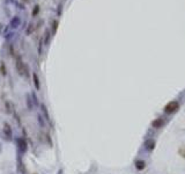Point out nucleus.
Returning a JSON list of instances; mask_svg holds the SVG:
<instances>
[{
  "label": "nucleus",
  "mask_w": 185,
  "mask_h": 174,
  "mask_svg": "<svg viewBox=\"0 0 185 174\" xmlns=\"http://www.w3.org/2000/svg\"><path fill=\"white\" fill-rule=\"evenodd\" d=\"M178 108H179V103H178L176 100H173V101H170V102H168V103L164 106V108H163V112H164L165 114L170 115V114H173V113H176V112L178 110Z\"/></svg>",
  "instance_id": "obj_1"
},
{
  "label": "nucleus",
  "mask_w": 185,
  "mask_h": 174,
  "mask_svg": "<svg viewBox=\"0 0 185 174\" xmlns=\"http://www.w3.org/2000/svg\"><path fill=\"white\" fill-rule=\"evenodd\" d=\"M15 69H16V71H18V73H19L20 75H24V73H26V65H24L21 56H16V59H15Z\"/></svg>",
  "instance_id": "obj_2"
},
{
  "label": "nucleus",
  "mask_w": 185,
  "mask_h": 174,
  "mask_svg": "<svg viewBox=\"0 0 185 174\" xmlns=\"http://www.w3.org/2000/svg\"><path fill=\"white\" fill-rule=\"evenodd\" d=\"M164 123H165V121H164L162 117H157V119H155V120L152 122V127H153L154 129H160V128H162V127L164 125Z\"/></svg>",
  "instance_id": "obj_3"
},
{
  "label": "nucleus",
  "mask_w": 185,
  "mask_h": 174,
  "mask_svg": "<svg viewBox=\"0 0 185 174\" xmlns=\"http://www.w3.org/2000/svg\"><path fill=\"white\" fill-rule=\"evenodd\" d=\"M33 80H34V85L36 87V90L39 91L41 90V81H39V78H38V74L36 72H33Z\"/></svg>",
  "instance_id": "obj_4"
},
{
  "label": "nucleus",
  "mask_w": 185,
  "mask_h": 174,
  "mask_svg": "<svg viewBox=\"0 0 185 174\" xmlns=\"http://www.w3.org/2000/svg\"><path fill=\"white\" fill-rule=\"evenodd\" d=\"M4 131H5L6 137H7L8 139H12V129H11V127H10L8 123H5V124H4Z\"/></svg>",
  "instance_id": "obj_5"
},
{
  "label": "nucleus",
  "mask_w": 185,
  "mask_h": 174,
  "mask_svg": "<svg viewBox=\"0 0 185 174\" xmlns=\"http://www.w3.org/2000/svg\"><path fill=\"white\" fill-rule=\"evenodd\" d=\"M145 145H146V149H147V150L153 151V150L155 149V146H156V143H155L154 139H148V140L145 143Z\"/></svg>",
  "instance_id": "obj_6"
},
{
  "label": "nucleus",
  "mask_w": 185,
  "mask_h": 174,
  "mask_svg": "<svg viewBox=\"0 0 185 174\" xmlns=\"http://www.w3.org/2000/svg\"><path fill=\"white\" fill-rule=\"evenodd\" d=\"M20 23H21V19H20L19 16H15V18H13L12 21H11V27H12V28H18V27L20 26Z\"/></svg>",
  "instance_id": "obj_7"
},
{
  "label": "nucleus",
  "mask_w": 185,
  "mask_h": 174,
  "mask_svg": "<svg viewBox=\"0 0 185 174\" xmlns=\"http://www.w3.org/2000/svg\"><path fill=\"white\" fill-rule=\"evenodd\" d=\"M18 145H19V147H20L23 152L27 150V143H26V140H24L23 138H19V139H18Z\"/></svg>",
  "instance_id": "obj_8"
},
{
  "label": "nucleus",
  "mask_w": 185,
  "mask_h": 174,
  "mask_svg": "<svg viewBox=\"0 0 185 174\" xmlns=\"http://www.w3.org/2000/svg\"><path fill=\"white\" fill-rule=\"evenodd\" d=\"M135 167H137V169L142 171V169L146 168V162H145L144 160H137V161H135Z\"/></svg>",
  "instance_id": "obj_9"
},
{
  "label": "nucleus",
  "mask_w": 185,
  "mask_h": 174,
  "mask_svg": "<svg viewBox=\"0 0 185 174\" xmlns=\"http://www.w3.org/2000/svg\"><path fill=\"white\" fill-rule=\"evenodd\" d=\"M51 26H52V34H56L57 33V29H58V26H59V20L58 19H54L51 21Z\"/></svg>",
  "instance_id": "obj_10"
},
{
  "label": "nucleus",
  "mask_w": 185,
  "mask_h": 174,
  "mask_svg": "<svg viewBox=\"0 0 185 174\" xmlns=\"http://www.w3.org/2000/svg\"><path fill=\"white\" fill-rule=\"evenodd\" d=\"M34 30H35V25H34V23H29L28 27H27L26 34H27V35H31V34L34 33Z\"/></svg>",
  "instance_id": "obj_11"
},
{
  "label": "nucleus",
  "mask_w": 185,
  "mask_h": 174,
  "mask_svg": "<svg viewBox=\"0 0 185 174\" xmlns=\"http://www.w3.org/2000/svg\"><path fill=\"white\" fill-rule=\"evenodd\" d=\"M0 73H1L4 77L7 74V69H6V65H5V63H4V62L0 63Z\"/></svg>",
  "instance_id": "obj_12"
},
{
  "label": "nucleus",
  "mask_w": 185,
  "mask_h": 174,
  "mask_svg": "<svg viewBox=\"0 0 185 174\" xmlns=\"http://www.w3.org/2000/svg\"><path fill=\"white\" fill-rule=\"evenodd\" d=\"M39 11H41L39 5H35V7H34L33 11H31V16H37V15L39 14Z\"/></svg>",
  "instance_id": "obj_13"
},
{
  "label": "nucleus",
  "mask_w": 185,
  "mask_h": 174,
  "mask_svg": "<svg viewBox=\"0 0 185 174\" xmlns=\"http://www.w3.org/2000/svg\"><path fill=\"white\" fill-rule=\"evenodd\" d=\"M50 38H51V34H50V30L48 29V30L45 32V35H44V44H45V45H48V44H49Z\"/></svg>",
  "instance_id": "obj_14"
},
{
  "label": "nucleus",
  "mask_w": 185,
  "mask_h": 174,
  "mask_svg": "<svg viewBox=\"0 0 185 174\" xmlns=\"http://www.w3.org/2000/svg\"><path fill=\"white\" fill-rule=\"evenodd\" d=\"M5 107H6L7 113H12V112H13V105H12V102L6 101V102H5Z\"/></svg>",
  "instance_id": "obj_15"
},
{
  "label": "nucleus",
  "mask_w": 185,
  "mask_h": 174,
  "mask_svg": "<svg viewBox=\"0 0 185 174\" xmlns=\"http://www.w3.org/2000/svg\"><path fill=\"white\" fill-rule=\"evenodd\" d=\"M178 154H179L183 159H185V146H180V147L178 149Z\"/></svg>",
  "instance_id": "obj_16"
},
{
  "label": "nucleus",
  "mask_w": 185,
  "mask_h": 174,
  "mask_svg": "<svg viewBox=\"0 0 185 174\" xmlns=\"http://www.w3.org/2000/svg\"><path fill=\"white\" fill-rule=\"evenodd\" d=\"M61 11H63V5L60 4V5L58 6V15H60V14H61Z\"/></svg>",
  "instance_id": "obj_17"
},
{
  "label": "nucleus",
  "mask_w": 185,
  "mask_h": 174,
  "mask_svg": "<svg viewBox=\"0 0 185 174\" xmlns=\"http://www.w3.org/2000/svg\"><path fill=\"white\" fill-rule=\"evenodd\" d=\"M22 1H23L24 4H27V3H29V1H30V0H22Z\"/></svg>",
  "instance_id": "obj_18"
}]
</instances>
